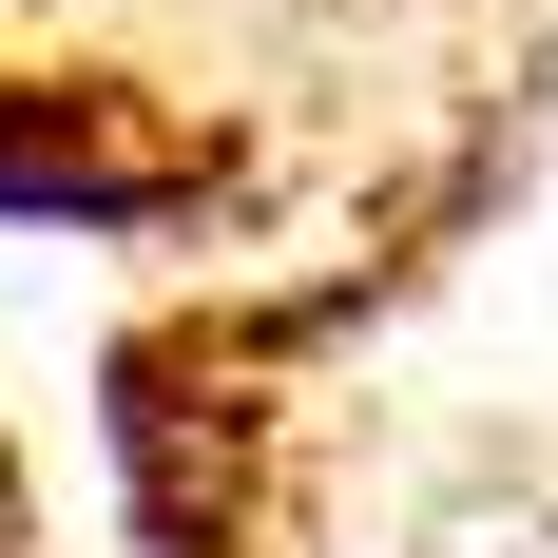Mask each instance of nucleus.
Returning a JSON list of instances; mask_svg holds the SVG:
<instances>
[{
  "label": "nucleus",
  "instance_id": "1",
  "mask_svg": "<svg viewBox=\"0 0 558 558\" xmlns=\"http://www.w3.org/2000/svg\"><path fill=\"white\" fill-rule=\"evenodd\" d=\"M0 213H77V231H135V213H173V173L155 155H97L58 97H20L0 116Z\"/></svg>",
  "mask_w": 558,
  "mask_h": 558
}]
</instances>
